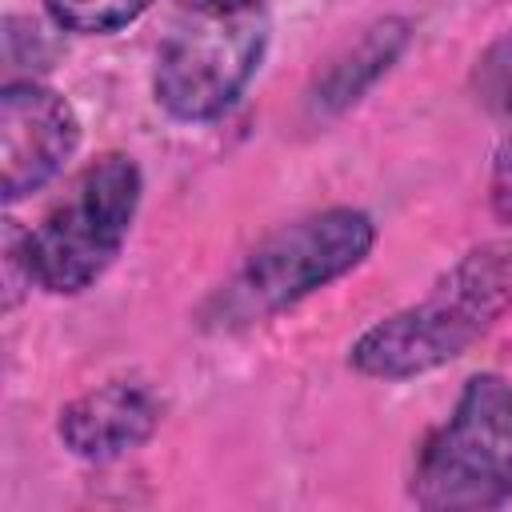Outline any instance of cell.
<instances>
[{
	"label": "cell",
	"mask_w": 512,
	"mask_h": 512,
	"mask_svg": "<svg viewBox=\"0 0 512 512\" xmlns=\"http://www.w3.org/2000/svg\"><path fill=\"white\" fill-rule=\"evenodd\" d=\"M512 304V244L464 256L432 296L360 336L352 360L372 376H412L452 360Z\"/></svg>",
	"instance_id": "6da1fadb"
},
{
	"label": "cell",
	"mask_w": 512,
	"mask_h": 512,
	"mask_svg": "<svg viewBox=\"0 0 512 512\" xmlns=\"http://www.w3.org/2000/svg\"><path fill=\"white\" fill-rule=\"evenodd\" d=\"M140 200V172L128 156L96 160L72 196L44 216L24 244L28 276L48 292L88 288L120 252Z\"/></svg>",
	"instance_id": "7a4b0ae2"
},
{
	"label": "cell",
	"mask_w": 512,
	"mask_h": 512,
	"mask_svg": "<svg viewBox=\"0 0 512 512\" xmlns=\"http://www.w3.org/2000/svg\"><path fill=\"white\" fill-rule=\"evenodd\" d=\"M512 496V388L476 376L448 424L424 444L416 500L424 508H492Z\"/></svg>",
	"instance_id": "3957f363"
},
{
	"label": "cell",
	"mask_w": 512,
	"mask_h": 512,
	"mask_svg": "<svg viewBox=\"0 0 512 512\" xmlns=\"http://www.w3.org/2000/svg\"><path fill=\"white\" fill-rule=\"evenodd\" d=\"M264 16L244 12H196L160 52L156 100L180 120H208L224 112L264 52Z\"/></svg>",
	"instance_id": "277c9868"
},
{
	"label": "cell",
	"mask_w": 512,
	"mask_h": 512,
	"mask_svg": "<svg viewBox=\"0 0 512 512\" xmlns=\"http://www.w3.org/2000/svg\"><path fill=\"white\" fill-rule=\"evenodd\" d=\"M372 248V224L368 216L352 208H332L320 216H308L284 232H276L260 252H252L236 300L248 312H276L320 284L344 276L364 260Z\"/></svg>",
	"instance_id": "5b68a950"
},
{
	"label": "cell",
	"mask_w": 512,
	"mask_h": 512,
	"mask_svg": "<svg viewBox=\"0 0 512 512\" xmlns=\"http://www.w3.org/2000/svg\"><path fill=\"white\" fill-rule=\"evenodd\" d=\"M80 140L64 96L40 84H8L0 96V184L8 200L48 184Z\"/></svg>",
	"instance_id": "8992f818"
},
{
	"label": "cell",
	"mask_w": 512,
	"mask_h": 512,
	"mask_svg": "<svg viewBox=\"0 0 512 512\" xmlns=\"http://www.w3.org/2000/svg\"><path fill=\"white\" fill-rule=\"evenodd\" d=\"M156 420H160V408H156L152 392L120 380V384H104V388L80 396L72 408H64L60 436L68 440L72 452H80L88 460H108V456H120V452L136 448L140 440H148Z\"/></svg>",
	"instance_id": "52a82bcc"
},
{
	"label": "cell",
	"mask_w": 512,
	"mask_h": 512,
	"mask_svg": "<svg viewBox=\"0 0 512 512\" xmlns=\"http://www.w3.org/2000/svg\"><path fill=\"white\" fill-rule=\"evenodd\" d=\"M60 28L72 32H112L132 24L148 0H44Z\"/></svg>",
	"instance_id": "ba28073f"
},
{
	"label": "cell",
	"mask_w": 512,
	"mask_h": 512,
	"mask_svg": "<svg viewBox=\"0 0 512 512\" xmlns=\"http://www.w3.org/2000/svg\"><path fill=\"white\" fill-rule=\"evenodd\" d=\"M476 88L480 100L496 112H512V36L500 40L476 68Z\"/></svg>",
	"instance_id": "9c48e42d"
},
{
	"label": "cell",
	"mask_w": 512,
	"mask_h": 512,
	"mask_svg": "<svg viewBox=\"0 0 512 512\" xmlns=\"http://www.w3.org/2000/svg\"><path fill=\"white\" fill-rule=\"evenodd\" d=\"M184 8L192 12H244V8H256V0H180Z\"/></svg>",
	"instance_id": "30bf717a"
},
{
	"label": "cell",
	"mask_w": 512,
	"mask_h": 512,
	"mask_svg": "<svg viewBox=\"0 0 512 512\" xmlns=\"http://www.w3.org/2000/svg\"><path fill=\"white\" fill-rule=\"evenodd\" d=\"M496 200L512 216V152H508V160H500V192H496Z\"/></svg>",
	"instance_id": "8fae6325"
}]
</instances>
